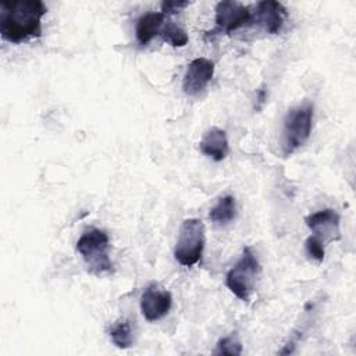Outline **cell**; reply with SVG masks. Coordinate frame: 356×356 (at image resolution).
Wrapping results in <instances>:
<instances>
[{
  "mask_svg": "<svg viewBox=\"0 0 356 356\" xmlns=\"http://www.w3.org/2000/svg\"><path fill=\"white\" fill-rule=\"evenodd\" d=\"M305 249H306V253L310 259L316 260L317 263L323 261L324 260V256H325V245L321 243L318 239H316L314 236H309L305 242Z\"/></svg>",
  "mask_w": 356,
  "mask_h": 356,
  "instance_id": "e0dca14e",
  "label": "cell"
},
{
  "mask_svg": "<svg viewBox=\"0 0 356 356\" xmlns=\"http://www.w3.org/2000/svg\"><path fill=\"white\" fill-rule=\"evenodd\" d=\"M286 18V8L277 0H263L256 4L254 14H252V22L261 26L266 32L275 35L282 29Z\"/></svg>",
  "mask_w": 356,
  "mask_h": 356,
  "instance_id": "30bf717a",
  "label": "cell"
},
{
  "mask_svg": "<svg viewBox=\"0 0 356 356\" xmlns=\"http://www.w3.org/2000/svg\"><path fill=\"white\" fill-rule=\"evenodd\" d=\"M236 216L235 197L225 195L217 200V203L210 210V220L217 225H225L231 222Z\"/></svg>",
  "mask_w": 356,
  "mask_h": 356,
  "instance_id": "4fadbf2b",
  "label": "cell"
},
{
  "mask_svg": "<svg viewBox=\"0 0 356 356\" xmlns=\"http://www.w3.org/2000/svg\"><path fill=\"white\" fill-rule=\"evenodd\" d=\"M108 250L110 238L107 232L100 228H89L83 231L76 241V252L82 256L89 271L93 274L110 273L113 270Z\"/></svg>",
  "mask_w": 356,
  "mask_h": 356,
  "instance_id": "277c9868",
  "label": "cell"
},
{
  "mask_svg": "<svg viewBox=\"0 0 356 356\" xmlns=\"http://www.w3.org/2000/svg\"><path fill=\"white\" fill-rule=\"evenodd\" d=\"M108 337L111 342L120 349H129L134 343V334L131 323L127 318H120L110 324Z\"/></svg>",
  "mask_w": 356,
  "mask_h": 356,
  "instance_id": "5bb4252c",
  "label": "cell"
},
{
  "mask_svg": "<svg viewBox=\"0 0 356 356\" xmlns=\"http://www.w3.org/2000/svg\"><path fill=\"white\" fill-rule=\"evenodd\" d=\"M160 35L165 43H168L174 47H184L189 42V36H188L186 31L172 21L164 22Z\"/></svg>",
  "mask_w": 356,
  "mask_h": 356,
  "instance_id": "9a60e30c",
  "label": "cell"
},
{
  "mask_svg": "<svg viewBox=\"0 0 356 356\" xmlns=\"http://www.w3.org/2000/svg\"><path fill=\"white\" fill-rule=\"evenodd\" d=\"M200 152L214 161H222L229 153L228 138L224 129L213 127L210 128L199 142Z\"/></svg>",
  "mask_w": 356,
  "mask_h": 356,
  "instance_id": "8fae6325",
  "label": "cell"
},
{
  "mask_svg": "<svg viewBox=\"0 0 356 356\" xmlns=\"http://www.w3.org/2000/svg\"><path fill=\"white\" fill-rule=\"evenodd\" d=\"M305 222L312 231V236L318 239L325 246L327 243L341 238V217L334 209H323L314 211L305 218Z\"/></svg>",
  "mask_w": 356,
  "mask_h": 356,
  "instance_id": "52a82bcc",
  "label": "cell"
},
{
  "mask_svg": "<svg viewBox=\"0 0 356 356\" xmlns=\"http://www.w3.org/2000/svg\"><path fill=\"white\" fill-rule=\"evenodd\" d=\"M216 29L213 33H231L252 22V11L248 6L235 0H222L216 4Z\"/></svg>",
  "mask_w": 356,
  "mask_h": 356,
  "instance_id": "8992f818",
  "label": "cell"
},
{
  "mask_svg": "<svg viewBox=\"0 0 356 356\" xmlns=\"http://www.w3.org/2000/svg\"><path fill=\"white\" fill-rule=\"evenodd\" d=\"M171 306L172 296L170 291L159 286L157 284H150L140 296V312L150 323L165 317L171 310Z\"/></svg>",
  "mask_w": 356,
  "mask_h": 356,
  "instance_id": "9c48e42d",
  "label": "cell"
},
{
  "mask_svg": "<svg viewBox=\"0 0 356 356\" xmlns=\"http://www.w3.org/2000/svg\"><path fill=\"white\" fill-rule=\"evenodd\" d=\"M204 224L199 218H186L182 221L178 239L174 249L175 260L184 267L197 264L204 249Z\"/></svg>",
  "mask_w": 356,
  "mask_h": 356,
  "instance_id": "5b68a950",
  "label": "cell"
},
{
  "mask_svg": "<svg viewBox=\"0 0 356 356\" xmlns=\"http://www.w3.org/2000/svg\"><path fill=\"white\" fill-rule=\"evenodd\" d=\"M313 115L314 106L310 102L288 110L281 131V153L284 157L291 156L309 140L313 128Z\"/></svg>",
  "mask_w": 356,
  "mask_h": 356,
  "instance_id": "7a4b0ae2",
  "label": "cell"
},
{
  "mask_svg": "<svg viewBox=\"0 0 356 356\" xmlns=\"http://www.w3.org/2000/svg\"><path fill=\"white\" fill-rule=\"evenodd\" d=\"M214 63L206 57L192 60L185 71L182 89L188 96H199L214 76Z\"/></svg>",
  "mask_w": 356,
  "mask_h": 356,
  "instance_id": "ba28073f",
  "label": "cell"
},
{
  "mask_svg": "<svg viewBox=\"0 0 356 356\" xmlns=\"http://www.w3.org/2000/svg\"><path fill=\"white\" fill-rule=\"evenodd\" d=\"M165 22V15L161 11H149L142 14L135 26V36L140 46L149 44L157 35Z\"/></svg>",
  "mask_w": 356,
  "mask_h": 356,
  "instance_id": "7c38bea8",
  "label": "cell"
},
{
  "mask_svg": "<svg viewBox=\"0 0 356 356\" xmlns=\"http://www.w3.org/2000/svg\"><path fill=\"white\" fill-rule=\"evenodd\" d=\"M214 355H231V356H239L242 355V343L238 339V337L235 334H231L228 337L221 338L217 345L216 349L213 352Z\"/></svg>",
  "mask_w": 356,
  "mask_h": 356,
  "instance_id": "2e32d148",
  "label": "cell"
},
{
  "mask_svg": "<svg viewBox=\"0 0 356 356\" xmlns=\"http://www.w3.org/2000/svg\"><path fill=\"white\" fill-rule=\"evenodd\" d=\"M261 267L259 259L250 246L243 248L238 261L225 275L227 288L242 302H249L254 292Z\"/></svg>",
  "mask_w": 356,
  "mask_h": 356,
  "instance_id": "3957f363",
  "label": "cell"
},
{
  "mask_svg": "<svg viewBox=\"0 0 356 356\" xmlns=\"http://www.w3.org/2000/svg\"><path fill=\"white\" fill-rule=\"evenodd\" d=\"M189 6V1H179V0H164L161 3V13L167 15H172L184 10L185 7Z\"/></svg>",
  "mask_w": 356,
  "mask_h": 356,
  "instance_id": "ac0fdd59",
  "label": "cell"
},
{
  "mask_svg": "<svg viewBox=\"0 0 356 356\" xmlns=\"http://www.w3.org/2000/svg\"><path fill=\"white\" fill-rule=\"evenodd\" d=\"M0 10V35L3 40L19 44L42 36V18L47 13V7L43 1H3Z\"/></svg>",
  "mask_w": 356,
  "mask_h": 356,
  "instance_id": "6da1fadb",
  "label": "cell"
}]
</instances>
